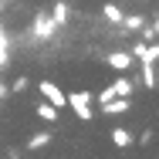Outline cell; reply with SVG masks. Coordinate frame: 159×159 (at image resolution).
<instances>
[{
	"instance_id": "8992f818",
	"label": "cell",
	"mask_w": 159,
	"mask_h": 159,
	"mask_svg": "<svg viewBox=\"0 0 159 159\" xmlns=\"http://www.w3.org/2000/svg\"><path fill=\"white\" fill-rule=\"evenodd\" d=\"M129 108H132L129 98H108V102H102V115H122Z\"/></svg>"
},
{
	"instance_id": "9a60e30c",
	"label": "cell",
	"mask_w": 159,
	"mask_h": 159,
	"mask_svg": "<svg viewBox=\"0 0 159 159\" xmlns=\"http://www.w3.org/2000/svg\"><path fill=\"white\" fill-rule=\"evenodd\" d=\"M108 98H115V92H112V85H105V88L98 92V102H108Z\"/></svg>"
},
{
	"instance_id": "7c38bea8",
	"label": "cell",
	"mask_w": 159,
	"mask_h": 159,
	"mask_svg": "<svg viewBox=\"0 0 159 159\" xmlns=\"http://www.w3.org/2000/svg\"><path fill=\"white\" fill-rule=\"evenodd\" d=\"M122 27H125V31H142V27H146V17H142V14H125V17H122Z\"/></svg>"
},
{
	"instance_id": "4fadbf2b",
	"label": "cell",
	"mask_w": 159,
	"mask_h": 159,
	"mask_svg": "<svg viewBox=\"0 0 159 159\" xmlns=\"http://www.w3.org/2000/svg\"><path fill=\"white\" fill-rule=\"evenodd\" d=\"M152 139H156V129H142V135H139V139H135V142H139V146H142V149H146V146H149V142H152Z\"/></svg>"
},
{
	"instance_id": "7a4b0ae2",
	"label": "cell",
	"mask_w": 159,
	"mask_h": 159,
	"mask_svg": "<svg viewBox=\"0 0 159 159\" xmlns=\"http://www.w3.org/2000/svg\"><path fill=\"white\" fill-rule=\"evenodd\" d=\"M54 31H58V24L51 20V14H48V10H37V14H34V27H31L34 44H48V41H54Z\"/></svg>"
},
{
	"instance_id": "6da1fadb",
	"label": "cell",
	"mask_w": 159,
	"mask_h": 159,
	"mask_svg": "<svg viewBox=\"0 0 159 159\" xmlns=\"http://www.w3.org/2000/svg\"><path fill=\"white\" fill-rule=\"evenodd\" d=\"M92 102H95V95H92L88 88H78V92H71V95H68V108L75 112V119H81V122H92V119H95V112H92Z\"/></svg>"
},
{
	"instance_id": "8fae6325",
	"label": "cell",
	"mask_w": 159,
	"mask_h": 159,
	"mask_svg": "<svg viewBox=\"0 0 159 159\" xmlns=\"http://www.w3.org/2000/svg\"><path fill=\"white\" fill-rule=\"evenodd\" d=\"M112 92H115V98H132L135 85H132L129 78H115V81H112Z\"/></svg>"
},
{
	"instance_id": "30bf717a",
	"label": "cell",
	"mask_w": 159,
	"mask_h": 159,
	"mask_svg": "<svg viewBox=\"0 0 159 159\" xmlns=\"http://www.w3.org/2000/svg\"><path fill=\"white\" fill-rule=\"evenodd\" d=\"M48 14H51V20H54L58 27H61V24H68V17H71V10H68V3H64V0H58Z\"/></svg>"
},
{
	"instance_id": "52a82bcc",
	"label": "cell",
	"mask_w": 159,
	"mask_h": 159,
	"mask_svg": "<svg viewBox=\"0 0 159 159\" xmlns=\"http://www.w3.org/2000/svg\"><path fill=\"white\" fill-rule=\"evenodd\" d=\"M51 142H54V132H34V135L24 142V146H27L31 152H37V149H48Z\"/></svg>"
},
{
	"instance_id": "9c48e42d",
	"label": "cell",
	"mask_w": 159,
	"mask_h": 159,
	"mask_svg": "<svg viewBox=\"0 0 159 159\" xmlns=\"http://www.w3.org/2000/svg\"><path fill=\"white\" fill-rule=\"evenodd\" d=\"M102 17H105L108 24H115V27H119V24H122V17H125V10H122L119 3H102Z\"/></svg>"
},
{
	"instance_id": "5bb4252c",
	"label": "cell",
	"mask_w": 159,
	"mask_h": 159,
	"mask_svg": "<svg viewBox=\"0 0 159 159\" xmlns=\"http://www.w3.org/2000/svg\"><path fill=\"white\" fill-rule=\"evenodd\" d=\"M27 85H31V81H27V78H17V81H14V88H10V92H17V95H20V92H27Z\"/></svg>"
},
{
	"instance_id": "277c9868",
	"label": "cell",
	"mask_w": 159,
	"mask_h": 159,
	"mask_svg": "<svg viewBox=\"0 0 159 159\" xmlns=\"http://www.w3.org/2000/svg\"><path fill=\"white\" fill-rule=\"evenodd\" d=\"M132 61H135V54H132V51H112V54L105 58V64H108L112 71H129Z\"/></svg>"
},
{
	"instance_id": "2e32d148",
	"label": "cell",
	"mask_w": 159,
	"mask_h": 159,
	"mask_svg": "<svg viewBox=\"0 0 159 159\" xmlns=\"http://www.w3.org/2000/svg\"><path fill=\"white\" fill-rule=\"evenodd\" d=\"M7 92H10V88H7V85H3V81H0V102H3V98H7Z\"/></svg>"
},
{
	"instance_id": "5b68a950",
	"label": "cell",
	"mask_w": 159,
	"mask_h": 159,
	"mask_svg": "<svg viewBox=\"0 0 159 159\" xmlns=\"http://www.w3.org/2000/svg\"><path fill=\"white\" fill-rule=\"evenodd\" d=\"M34 115H37L41 122H48V125H54V122L61 119V108H54L51 102H37V105H34Z\"/></svg>"
},
{
	"instance_id": "3957f363",
	"label": "cell",
	"mask_w": 159,
	"mask_h": 159,
	"mask_svg": "<svg viewBox=\"0 0 159 159\" xmlns=\"http://www.w3.org/2000/svg\"><path fill=\"white\" fill-rule=\"evenodd\" d=\"M37 92H41V98H44V102H51L54 108H68V95H64L54 81H37Z\"/></svg>"
},
{
	"instance_id": "ba28073f",
	"label": "cell",
	"mask_w": 159,
	"mask_h": 159,
	"mask_svg": "<svg viewBox=\"0 0 159 159\" xmlns=\"http://www.w3.org/2000/svg\"><path fill=\"white\" fill-rule=\"evenodd\" d=\"M108 139H112V146H115V149H129V146H132V132L122 129V125L112 129V132H108Z\"/></svg>"
}]
</instances>
